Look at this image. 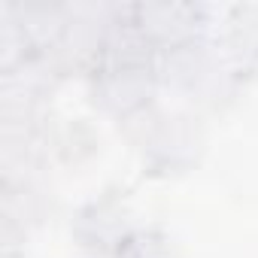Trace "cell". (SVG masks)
Here are the masks:
<instances>
[]
</instances>
